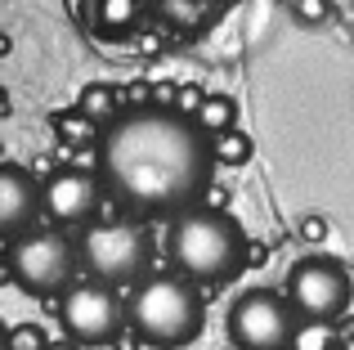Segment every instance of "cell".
Listing matches in <instances>:
<instances>
[{"label": "cell", "instance_id": "4fadbf2b", "mask_svg": "<svg viewBox=\"0 0 354 350\" xmlns=\"http://www.w3.org/2000/svg\"><path fill=\"white\" fill-rule=\"evenodd\" d=\"M211 153H216V167H242L251 158V135L229 126V131L211 135Z\"/></svg>", "mask_w": 354, "mask_h": 350}, {"label": "cell", "instance_id": "2e32d148", "mask_svg": "<svg viewBox=\"0 0 354 350\" xmlns=\"http://www.w3.org/2000/svg\"><path fill=\"white\" fill-rule=\"evenodd\" d=\"M332 346H337L332 324H305L301 319V328H296V337H292V350H332Z\"/></svg>", "mask_w": 354, "mask_h": 350}, {"label": "cell", "instance_id": "e0dca14e", "mask_svg": "<svg viewBox=\"0 0 354 350\" xmlns=\"http://www.w3.org/2000/svg\"><path fill=\"white\" fill-rule=\"evenodd\" d=\"M45 333L36 324H14L9 328V350H45Z\"/></svg>", "mask_w": 354, "mask_h": 350}, {"label": "cell", "instance_id": "52a82bcc", "mask_svg": "<svg viewBox=\"0 0 354 350\" xmlns=\"http://www.w3.org/2000/svg\"><path fill=\"white\" fill-rule=\"evenodd\" d=\"M301 328V315L283 292H242L229 310V337L238 350H292V337Z\"/></svg>", "mask_w": 354, "mask_h": 350}, {"label": "cell", "instance_id": "5bb4252c", "mask_svg": "<svg viewBox=\"0 0 354 350\" xmlns=\"http://www.w3.org/2000/svg\"><path fill=\"white\" fill-rule=\"evenodd\" d=\"M95 14L108 32H130L139 18V0H95Z\"/></svg>", "mask_w": 354, "mask_h": 350}, {"label": "cell", "instance_id": "7402d4cb", "mask_svg": "<svg viewBox=\"0 0 354 350\" xmlns=\"http://www.w3.org/2000/svg\"><path fill=\"white\" fill-rule=\"evenodd\" d=\"M305 234H310V238H323V220H305Z\"/></svg>", "mask_w": 354, "mask_h": 350}, {"label": "cell", "instance_id": "7c38bea8", "mask_svg": "<svg viewBox=\"0 0 354 350\" xmlns=\"http://www.w3.org/2000/svg\"><path fill=\"white\" fill-rule=\"evenodd\" d=\"M234 122H238V104L229 95H207V99H202V108L193 113V126H198L207 140H211V135H220V131H229Z\"/></svg>", "mask_w": 354, "mask_h": 350}, {"label": "cell", "instance_id": "d6986e66", "mask_svg": "<svg viewBox=\"0 0 354 350\" xmlns=\"http://www.w3.org/2000/svg\"><path fill=\"white\" fill-rule=\"evenodd\" d=\"M301 9H305V18H310V23H319V18L328 14V9H323V0H301Z\"/></svg>", "mask_w": 354, "mask_h": 350}, {"label": "cell", "instance_id": "ba28073f", "mask_svg": "<svg viewBox=\"0 0 354 350\" xmlns=\"http://www.w3.org/2000/svg\"><path fill=\"white\" fill-rule=\"evenodd\" d=\"M59 324L77 346H104L126 328V301L99 279L72 283L59 297Z\"/></svg>", "mask_w": 354, "mask_h": 350}, {"label": "cell", "instance_id": "603a6c76", "mask_svg": "<svg viewBox=\"0 0 354 350\" xmlns=\"http://www.w3.org/2000/svg\"><path fill=\"white\" fill-rule=\"evenodd\" d=\"M0 350H9V328L0 324Z\"/></svg>", "mask_w": 354, "mask_h": 350}, {"label": "cell", "instance_id": "6da1fadb", "mask_svg": "<svg viewBox=\"0 0 354 350\" xmlns=\"http://www.w3.org/2000/svg\"><path fill=\"white\" fill-rule=\"evenodd\" d=\"M95 167L99 180L126 207L144 216H180L198 207L202 193L211 189L216 153L189 117L157 104H139L121 108L104 126Z\"/></svg>", "mask_w": 354, "mask_h": 350}, {"label": "cell", "instance_id": "3957f363", "mask_svg": "<svg viewBox=\"0 0 354 350\" xmlns=\"http://www.w3.org/2000/svg\"><path fill=\"white\" fill-rule=\"evenodd\" d=\"M171 261L193 283H229L247 261V234L220 207H189L171 225Z\"/></svg>", "mask_w": 354, "mask_h": 350}, {"label": "cell", "instance_id": "ac0fdd59", "mask_svg": "<svg viewBox=\"0 0 354 350\" xmlns=\"http://www.w3.org/2000/svg\"><path fill=\"white\" fill-rule=\"evenodd\" d=\"M202 99H207V90H202V86H180V90H175V99H171V113H180V117H189V122H193V113L202 108Z\"/></svg>", "mask_w": 354, "mask_h": 350}, {"label": "cell", "instance_id": "7a4b0ae2", "mask_svg": "<svg viewBox=\"0 0 354 350\" xmlns=\"http://www.w3.org/2000/svg\"><path fill=\"white\" fill-rule=\"evenodd\" d=\"M126 324L135 337L153 350H180L198 342L202 324H207V306L193 279L184 274H148L135 283L126 301Z\"/></svg>", "mask_w": 354, "mask_h": 350}, {"label": "cell", "instance_id": "30bf717a", "mask_svg": "<svg viewBox=\"0 0 354 350\" xmlns=\"http://www.w3.org/2000/svg\"><path fill=\"white\" fill-rule=\"evenodd\" d=\"M41 216V184L32 171L0 162V238H18Z\"/></svg>", "mask_w": 354, "mask_h": 350}, {"label": "cell", "instance_id": "277c9868", "mask_svg": "<svg viewBox=\"0 0 354 350\" xmlns=\"http://www.w3.org/2000/svg\"><path fill=\"white\" fill-rule=\"evenodd\" d=\"M77 243L59 229H27L9 243V279L27 297H63L77 283Z\"/></svg>", "mask_w": 354, "mask_h": 350}, {"label": "cell", "instance_id": "44dd1931", "mask_svg": "<svg viewBox=\"0 0 354 350\" xmlns=\"http://www.w3.org/2000/svg\"><path fill=\"white\" fill-rule=\"evenodd\" d=\"M45 350H81V346L72 342V337H63V342H50V346H45Z\"/></svg>", "mask_w": 354, "mask_h": 350}, {"label": "cell", "instance_id": "ffe728a7", "mask_svg": "<svg viewBox=\"0 0 354 350\" xmlns=\"http://www.w3.org/2000/svg\"><path fill=\"white\" fill-rule=\"evenodd\" d=\"M9 238H0V279H9Z\"/></svg>", "mask_w": 354, "mask_h": 350}, {"label": "cell", "instance_id": "9a60e30c", "mask_svg": "<svg viewBox=\"0 0 354 350\" xmlns=\"http://www.w3.org/2000/svg\"><path fill=\"white\" fill-rule=\"evenodd\" d=\"M59 135L68 144H90V149H99V140H104V126H95L90 117L81 113H63L59 117Z\"/></svg>", "mask_w": 354, "mask_h": 350}, {"label": "cell", "instance_id": "8fae6325", "mask_svg": "<svg viewBox=\"0 0 354 350\" xmlns=\"http://www.w3.org/2000/svg\"><path fill=\"white\" fill-rule=\"evenodd\" d=\"M77 113H81V117H90L95 126H108V122H113V117L121 113V95H117L113 86H108V81H95V86L81 90Z\"/></svg>", "mask_w": 354, "mask_h": 350}, {"label": "cell", "instance_id": "8992f818", "mask_svg": "<svg viewBox=\"0 0 354 350\" xmlns=\"http://www.w3.org/2000/svg\"><path fill=\"white\" fill-rule=\"evenodd\" d=\"M283 297L292 301V310L305 324H337L354 301V279L332 256H305V261L292 265Z\"/></svg>", "mask_w": 354, "mask_h": 350}, {"label": "cell", "instance_id": "9c48e42d", "mask_svg": "<svg viewBox=\"0 0 354 350\" xmlns=\"http://www.w3.org/2000/svg\"><path fill=\"white\" fill-rule=\"evenodd\" d=\"M104 189L108 184L99 180L95 171H54L41 189V211L54 220V225H95L99 207H104Z\"/></svg>", "mask_w": 354, "mask_h": 350}, {"label": "cell", "instance_id": "5b68a950", "mask_svg": "<svg viewBox=\"0 0 354 350\" xmlns=\"http://www.w3.org/2000/svg\"><path fill=\"white\" fill-rule=\"evenodd\" d=\"M81 265L108 288L121 283H139L153 265V238L135 220H108V225H90L77 243Z\"/></svg>", "mask_w": 354, "mask_h": 350}]
</instances>
